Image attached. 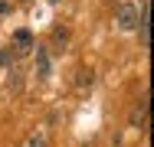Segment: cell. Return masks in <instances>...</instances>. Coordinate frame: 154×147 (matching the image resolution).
I'll return each instance as SVG.
<instances>
[{
	"instance_id": "4",
	"label": "cell",
	"mask_w": 154,
	"mask_h": 147,
	"mask_svg": "<svg viewBox=\"0 0 154 147\" xmlns=\"http://www.w3.org/2000/svg\"><path fill=\"white\" fill-rule=\"evenodd\" d=\"M36 59H39V79H46V75H49V59H46L43 49H36Z\"/></svg>"
},
{
	"instance_id": "8",
	"label": "cell",
	"mask_w": 154,
	"mask_h": 147,
	"mask_svg": "<svg viewBox=\"0 0 154 147\" xmlns=\"http://www.w3.org/2000/svg\"><path fill=\"white\" fill-rule=\"evenodd\" d=\"M53 3H56V0H53Z\"/></svg>"
},
{
	"instance_id": "6",
	"label": "cell",
	"mask_w": 154,
	"mask_h": 147,
	"mask_svg": "<svg viewBox=\"0 0 154 147\" xmlns=\"http://www.w3.org/2000/svg\"><path fill=\"white\" fill-rule=\"evenodd\" d=\"M79 85H92V69H79Z\"/></svg>"
},
{
	"instance_id": "3",
	"label": "cell",
	"mask_w": 154,
	"mask_h": 147,
	"mask_svg": "<svg viewBox=\"0 0 154 147\" xmlns=\"http://www.w3.org/2000/svg\"><path fill=\"white\" fill-rule=\"evenodd\" d=\"M13 43H17V52H30V49H33V33H30V29H17Z\"/></svg>"
},
{
	"instance_id": "1",
	"label": "cell",
	"mask_w": 154,
	"mask_h": 147,
	"mask_svg": "<svg viewBox=\"0 0 154 147\" xmlns=\"http://www.w3.org/2000/svg\"><path fill=\"white\" fill-rule=\"evenodd\" d=\"M115 23H118V29H138V7L134 3H122L118 13H115Z\"/></svg>"
},
{
	"instance_id": "2",
	"label": "cell",
	"mask_w": 154,
	"mask_h": 147,
	"mask_svg": "<svg viewBox=\"0 0 154 147\" xmlns=\"http://www.w3.org/2000/svg\"><path fill=\"white\" fill-rule=\"evenodd\" d=\"M148 105H151V95L144 92V95L138 98V105L131 108V128H144V121H148Z\"/></svg>"
},
{
	"instance_id": "7",
	"label": "cell",
	"mask_w": 154,
	"mask_h": 147,
	"mask_svg": "<svg viewBox=\"0 0 154 147\" xmlns=\"http://www.w3.org/2000/svg\"><path fill=\"white\" fill-rule=\"evenodd\" d=\"M53 39H56V43H66V39H69V33H66V29H56V33H53Z\"/></svg>"
},
{
	"instance_id": "5",
	"label": "cell",
	"mask_w": 154,
	"mask_h": 147,
	"mask_svg": "<svg viewBox=\"0 0 154 147\" xmlns=\"http://www.w3.org/2000/svg\"><path fill=\"white\" fill-rule=\"evenodd\" d=\"M23 147H46V137H43V134H30V137L23 141Z\"/></svg>"
}]
</instances>
